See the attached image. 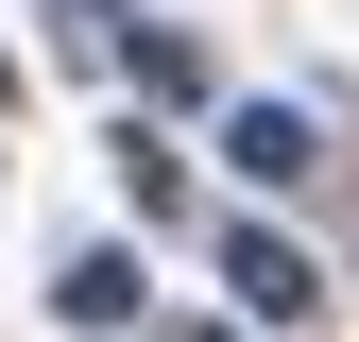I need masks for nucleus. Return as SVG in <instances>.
<instances>
[{
  "label": "nucleus",
  "mask_w": 359,
  "mask_h": 342,
  "mask_svg": "<svg viewBox=\"0 0 359 342\" xmlns=\"http://www.w3.org/2000/svg\"><path fill=\"white\" fill-rule=\"evenodd\" d=\"M222 154H240V189H291V171H308V103H240Z\"/></svg>",
  "instance_id": "f257e3e1"
},
{
  "label": "nucleus",
  "mask_w": 359,
  "mask_h": 342,
  "mask_svg": "<svg viewBox=\"0 0 359 342\" xmlns=\"http://www.w3.org/2000/svg\"><path fill=\"white\" fill-rule=\"evenodd\" d=\"M240 308H257V325H308V308H325V274H308L291 240H240Z\"/></svg>",
  "instance_id": "f03ea898"
},
{
  "label": "nucleus",
  "mask_w": 359,
  "mask_h": 342,
  "mask_svg": "<svg viewBox=\"0 0 359 342\" xmlns=\"http://www.w3.org/2000/svg\"><path fill=\"white\" fill-rule=\"evenodd\" d=\"M52 308H69V325H137V256H69Z\"/></svg>",
  "instance_id": "7ed1b4c3"
},
{
  "label": "nucleus",
  "mask_w": 359,
  "mask_h": 342,
  "mask_svg": "<svg viewBox=\"0 0 359 342\" xmlns=\"http://www.w3.org/2000/svg\"><path fill=\"white\" fill-rule=\"evenodd\" d=\"M189 342H240V325H189Z\"/></svg>",
  "instance_id": "20e7f679"
},
{
  "label": "nucleus",
  "mask_w": 359,
  "mask_h": 342,
  "mask_svg": "<svg viewBox=\"0 0 359 342\" xmlns=\"http://www.w3.org/2000/svg\"><path fill=\"white\" fill-rule=\"evenodd\" d=\"M0 103H18V69H0Z\"/></svg>",
  "instance_id": "39448f33"
}]
</instances>
